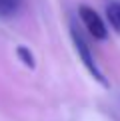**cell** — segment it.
<instances>
[{"mask_svg": "<svg viewBox=\"0 0 120 121\" xmlns=\"http://www.w3.org/2000/svg\"><path fill=\"white\" fill-rule=\"evenodd\" d=\"M70 36H72V42H74V48H76V52H78V56L80 60H82V64L86 65V69L90 72V75H92L96 82H100L102 85H108L106 83V78L102 75V72L98 69V64L94 62V56H92V52H90V48H88V44H86V40L82 38V34L76 30V26H70Z\"/></svg>", "mask_w": 120, "mask_h": 121, "instance_id": "6da1fadb", "label": "cell"}, {"mask_svg": "<svg viewBox=\"0 0 120 121\" xmlns=\"http://www.w3.org/2000/svg\"><path fill=\"white\" fill-rule=\"evenodd\" d=\"M78 16H80V20H82V24H84V28L88 30V34H90L92 38H96V40H106V38H108L106 24L102 22V18L98 16L96 10H92L90 6L82 4V6L78 8Z\"/></svg>", "mask_w": 120, "mask_h": 121, "instance_id": "7a4b0ae2", "label": "cell"}, {"mask_svg": "<svg viewBox=\"0 0 120 121\" xmlns=\"http://www.w3.org/2000/svg\"><path fill=\"white\" fill-rule=\"evenodd\" d=\"M106 20L116 34H120V0H112L106 4Z\"/></svg>", "mask_w": 120, "mask_h": 121, "instance_id": "3957f363", "label": "cell"}, {"mask_svg": "<svg viewBox=\"0 0 120 121\" xmlns=\"http://www.w3.org/2000/svg\"><path fill=\"white\" fill-rule=\"evenodd\" d=\"M20 0H0V18H6L16 12Z\"/></svg>", "mask_w": 120, "mask_h": 121, "instance_id": "277c9868", "label": "cell"}, {"mask_svg": "<svg viewBox=\"0 0 120 121\" xmlns=\"http://www.w3.org/2000/svg\"><path fill=\"white\" fill-rule=\"evenodd\" d=\"M16 54H18V58L24 62V65H26V68H30V69L34 68V58H32V54H30V50H28V48L18 46V48H16Z\"/></svg>", "mask_w": 120, "mask_h": 121, "instance_id": "5b68a950", "label": "cell"}]
</instances>
